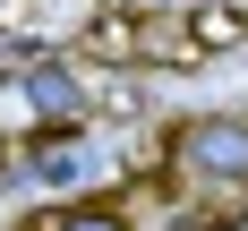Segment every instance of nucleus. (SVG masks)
Listing matches in <instances>:
<instances>
[{"mask_svg":"<svg viewBox=\"0 0 248 231\" xmlns=\"http://www.w3.org/2000/svg\"><path fill=\"white\" fill-rule=\"evenodd\" d=\"M171 163L188 180H205V188H248V111H240V120H231V111L188 120L171 137Z\"/></svg>","mask_w":248,"mask_h":231,"instance_id":"nucleus-1","label":"nucleus"},{"mask_svg":"<svg viewBox=\"0 0 248 231\" xmlns=\"http://www.w3.org/2000/svg\"><path fill=\"white\" fill-rule=\"evenodd\" d=\"M94 171V146L77 137V128H34L26 137V180H43V188H69V180Z\"/></svg>","mask_w":248,"mask_h":231,"instance_id":"nucleus-2","label":"nucleus"},{"mask_svg":"<svg viewBox=\"0 0 248 231\" xmlns=\"http://www.w3.org/2000/svg\"><path fill=\"white\" fill-rule=\"evenodd\" d=\"M180 43H188V60H205V51H231V43H248V9H231V0L180 9Z\"/></svg>","mask_w":248,"mask_h":231,"instance_id":"nucleus-3","label":"nucleus"},{"mask_svg":"<svg viewBox=\"0 0 248 231\" xmlns=\"http://www.w3.org/2000/svg\"><path fill=\"white\" fill-rule=\"evenodd\" d=\"M26 103L43 111V128H77V111H86V86H77L69 69H26Z\"/></svg>","mask_w":248,"mask_h":231,"instance_id":"nucleus-4","label":"nucleus"},{"mask_svg":"<svg viewBox=\"0 0 248 231\" xmlns=\"http://www.w3.org/2000/svg\"><path fill=\"white\" fill-rule=\"evenodd\" d=\"M51 231H128L120 205H69V214H51Z\"/></svg>","mask_w":248,"mask_h":231,"instance_id":"nucleus-5","label":"nucleus"},{"mask_svg":"<svg viewBox=\"0 0 248 231\" xmlns=\"http://www.w3.org/2000/svg\"><path fill=\"white\" fill-rule=\"evenodd\" d=\"M0 171H9V146H0Z\"/></svg>","mask_w":248,"mask_h":231,"instance_id":"nucleus-6","label":"nucleus"}]
</instances>
